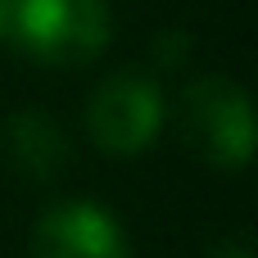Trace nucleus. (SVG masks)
Segmentation results:
<instances>
[{
	"instance_id": "6e6552de",
	"label": "nucleus",
	"mask_w": 258,
	"mask_h": 258,
	"mask_svg": "<svg viewBox=\"0 0 258 258\" xmlns=\"http://www.w3.org/2000/svg\"><path fill=\"white\" fill-rule=\"evenodd\" d=\"M5 18H9V0H0V36H5Z\"/></svg>"
},
{
	"instance_id": "39448f33",
	"label": "nucleus",
	"mask_w": 258,
	"mask_h": 258,
	"mask_svg": "<svg viewBox=\"0 0 258 258\" xmlns=\"http://www.w3.org/2000/svg\"><path fill=\"white\" fill-rule=\"evenodd\" d=\"M9 150H14V163L32 181H54L68 168V136H63V127L45 109L14 113V122H9Z\"/></svg>"
},
{
	"instance_id": "0eeeda50",
	"label": "nucleus",
	"mask_w": 258,
	"mask_h": 258,
	"mask_svg": "<svg viewBox=\"0 0 258 258\" xmlns=\"http://www.w3.org/2000/svg\"><path fill=\"white\" fill-rule=\"evenodd\" d=\"M209 258H254V249H249V240H222Z\"/></svg>"
},
{
	"instance_id": "20e7f679",
	"label": "nucleus",
	"mask_w": 258,
	"mask_h": 258,
	"mask_svg": "<svg viewBox=\"0 0 258 258\" xmlns=\"http://www.w3.org/2000/svg\"><path fill=\"white\" fill-rule=\"evenodd\" d=\"M32 258H132V240L109 209L91 200H63L36 218Z\"/></svg>"
},
{
	"instance_id": "f03ea898",
	"label": "nucleus",
	"mask_w": 258,
	"mask_h": 258,
	"mask_svg": "<svg viewBox=\"0 0 258 258\" xmlns=\"http://www.w3.org/2000/svg\"><path fill=\"white\" fill-rule=\"evenodd\" d=\"M163 122H168V104H163L159 82L150 73H136V68H122V73L104 77L100 91L86 104V132L113 159L145 154L159 141Z\"/></svg>"
},
{
	"instance_id": "f257e3e1",
	"label": "nucleus",
	"mask_w": 258,
	"mask_h": 258,
	"mask_svg": "<svg viewBox=\"0 0 258 258\" xmlns=\"http://www.w3.org/2000/svg\"><path fill=\"white\" fill-rule=\"evenodd\" d=\"M5 32L23 54L50 68L91 63L109 45V5L104 0H9Z\"/></svg>"
},
{
	"instance_id": "7ed1b4c3",
	"label": "nucleus",
	"mask_w": 258,
	"mask_h": 258,
	"mask_svg": "<svg viewBox=\"0 0 258 258\" xmlns=\"http://www.w3.org/2000/svg\"><path fill=\"white\" fill-rule=\"evenodd\" d=\"M181 136L213 168H245L254 154V104L231 77H200L181 100Z\"/></svg>"
},
{
	"instance_id": "423d86ee",
	"label": "nucleus",
	"mask_w": 258,
	"mask_h": 258,
	"mask_svg": "<svg viewBox=\"0 0 258 258\" xmlns=\"http://www.w3.org/2000/svg\"><path fill=\"white\" fill-rule=\"evenodd\" d=\"M181 54H190V36H186V32H168V36L159 41V59H163V63H181Z\"/></svg>"
}]
</instances>
